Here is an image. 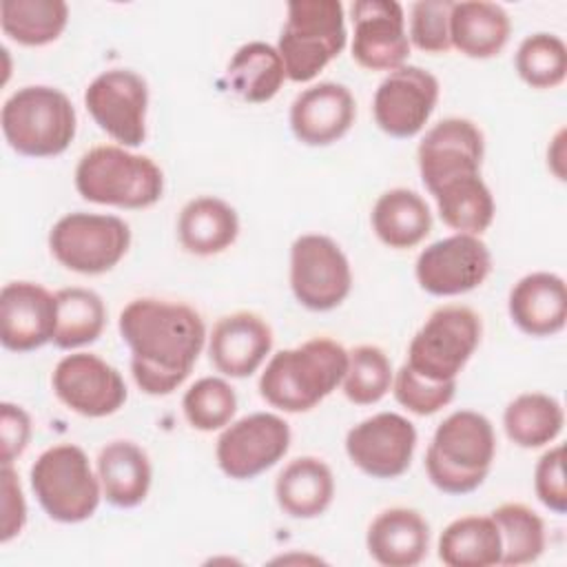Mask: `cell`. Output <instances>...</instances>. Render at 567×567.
<instances>
[{
	"label": "cell",
	"mask_w": 567,
	"mask_h": 567,
	"mask_svg": "<svg viewBox=\"0 0 567 567\" xmlns=\"http://www.w3.org/2000/svg\"><path fill=\"white\" fill-rule=\"evenodd\" d=\"M365 545L383 567H412L427 554L430 525L416 509L390 507L370 523Z\"/></svg>",
	"instance_id": "603a6c76"
},
{
	"label": "cell",
	"mask_w": 567,
	"mask_h": 567,
	"mask_svg": "<svg viewBox=\"0 0 567 567\" xmlns=\"http://www.w3.org/2000/svg\"><path fill=\"white\" fill-rule=\"evenodd\" d=\"M496 454V434L487 416L456 410L434 430L425 452V472L445 494L474 492L487 476Z\"/></svg>",
	"instance_id": "3957f363"
},
{
	"label": "cell",
	"mask_w": 567,
	"mask_h": 567,
	"mask_svg": "<svg viewBox=\"0 0 567 567\" xmlns=\"http://www.w3.org/2000/svg\"><path fill=\"white\" fill-rule=\"evenodd\" d=\"M286 80L277 47L255 40L241 44L228 62L226 82L241 100L261 104L272 100Z\"/></svg>",
	"instance_id": "f546056e"
},
{
	"label": "cell",
	"mask_w": 567,
	"mask_h": 567,
	"mask_svg": "<svg viewBox=\"0 0 567 567\" xmlns=\"http://www.w3.org/2000/svg\"><path fill=\"white\" fill-rule=\"evenodd\" d=\"M416 427L396 412H379L363 419L346 434L350 461L372 478L401 476L414 456Z\"/></svg>",
	"instance_id": "2e32d148"
},
{
	"label": "cell",
	"mask_w": 567,
	"mask_h": 567,
	"mask_svg": "<svg viewBox=\"0 0 567 567\" xmlns=\"http://www.w3.org/2000/svg\"><path fill=\"white\" fill-rule=\"evenodd\" d=\"M352 58L370 71H394L410 55L403 7L396 0H354Z\"/></svg>",
	"instance_id": "e0dca14e"
},
{
	"label": "cell",
	"mask_w": 567,
	"mask_h": 567,
	"mask_svg": "<svg viewBox=\"0 0 567 567\" xmlns=\"http://www.w3.org/2000/svg\"><path fill=\"white\" fill-rule=\"evenodd\" d=\"M492 272V252L478 235L456 233L421 250L414 264L419 286L436 297H454L478 288Z\"/></svg>",
	"instance_id": "4fadbf2b"
},
{
	"label": "cell",
	"mask_w": 567,
	"mask_h": 567,
	"mask_svg": "<svg viewBox=\"0 0 567 567\" xmlns=\"http://www.w3.org/2000/svg\"><path fill=\"white\" fill-rule=\"evenodd\" d=\"M58 321L53 343L62 350H73L93 343L106 323L102 297L91 288H62L55 292Z\"/></svg>",
	"instance_id": "836d02e7"
},
{
	"label": "cell",
	"mask_w": 567,
	"mask_h": 567,
	"mask_svg": "<svg viewBox=\"0 0 567 567\" xmlns=\"http://www.w3.org/2000/svg\"><path fill=\"white\" fill-rule=\"evenodd\" d=\"M272 330L264 317L239 310L217 319L208 341L210 363L226 377L246 379L268 357Z\"/></svg>",
	"instance_id": "44dd1931"
},
{
	"label": "cell",
	"mask_w": 567,
	"mask_h": 567,
	"mask_svg": "<svg viewBox=\"0 0 567 567\" xmlns=\"http://www.w3.org/2000/svg\"><path fill=\"white\" fill-rule=\"evenodd\" d=\"M501 532V565L534 563L545 549V523L523 503H503L489 514Z\"/></svg>",
	"instance_id": "e575fe53"
},
{
	"label": "cell",
	"mask_w": 567,
	"mask_h": 567,
	"mask_svg": "<svg viewBox=\"0 0 567 567\" xmlns=\"http://www.w3.org/2000/svg\"><path fill=\"white\" fill-rule=\"evenodd\" d=\"M182 410L186 421L199 432L221 430L237 412V394L221 377H202L195 381L184 399Z\"/></svg>",
	"instance_id": "74e56055"
},
{
	"label": "cell",
	"mask_w": 567,
	"mask_h": 567,
	"mask_svg": "<svg viewBox=\"0 0 567 567\" xmlns=\"http://www.w3.org/2000/svg\"><path fill=\"white\" fill-rule=\"evenodd\" d=\"M507 310L512 321L529 337H551L567 321V290L556 272H529L509 290Z\"/></svg>",
	"instance_id": "7402d4cb"
},
{
	"label": "cell",
	"mask_w": 567,
	"mask_h": 567,
	"mask_svg": "<svg viewBox=\"0 0 567 567\" xmlns=\"http://www.w3.org/2000/svg\"><path fill=\"white\" fill-rule=\"evenodd\" d=\"M514 64L520 80L532 89H554L567 75V47L556 33L538 31L523 38Z\"/></svg>",
	"instance_id": "d590c367"
},
{
	"label": "cell",
	"mask_w": 567,
	"mask_h": 567,
	"mask_svg": "<svg viewBox=\"0 0 567 567\" xmlns=\"http://www.w3.org/2000/svg\"><path fill=\"white\" fill-rule=\"evenodd\" d=\"M84 106L95 124L120 146H140L146 137L148 84L133 69H109L91 80Z\"/></svg>",
	"instance_id": "8fae6325"
},
{
	"label": "cell",
	"mask_w": 567,
	"mask_h": 567,
	"mask_svg": "<svg viewBox=\"0 0 567 567\" xmlns=\"http://www.w3.org/2000/svg\"><path fill=\"white\" fill-rule=\"evenodd\" d=\"M392 379V363L379 346H357L348 352V368L341 381L348 401L372 405L388 394Z\"/></svg>",
	"instance_id": "8d00e7d4"
},
{
	"label": "cell",
	"mask_w": 567,
	"mask_h": 567,
	"mask_svg": "<svg viewBox=\"0 0 567 567\" xmlns=\"http://www.w3.org/2000/svg\"><path fill=\"white\" fill-rule=\"evenodd\" d=\"M29 478L40 507L58 523L91 518L102 498V485L86 452L73 443L44 450L31 465Z\"/></svg>",
	"instance_id": "52a82bcc"
},
{
	"label": "cell",
	"mask_w": 567,
	"mask_h": 567,
	"mask_svg": "<svg viewBox=\"0 0 567 567\" xmlns=\"http://www.w3.org/2000/svg\"><path fill=\"white\" fill-rule=\"evenodd\" d=\"M392 390L403 408L419 416H430L454 399L456 381H430L403 363L392 379Z\"/></svg>",
	"instance_id": "f35d334b"
},
{
	"label": "cell",
	"mask_w": 567,
	"mask_h": 567,
	"mask_svg": "<svg viewBox=\"0 0 567 567\" xmlns=\"http://www.w3.org/2000/svg\"><path fill=\"white\" fill-rule=\"evenodd\" d=\"M501 532L492 516H461L439 538V558L450 567L501 565Z\"/></svg>",
	"instance_id": "4dcf8cb0"
},
{
	"label": "cell",
	"mask_w": 567,
	"mask_h": 567,
	"mask_svg": "<svg viewBox=\"0 0 567 567\" xmlns=\"http://www.w3.org/2000/svg\"><path fill=\"white\" fill-rule=\"evenodd\" d=\"M346 40V13L339 0L288 2L286 22L277 42L286 78L310 82L343 51Z\"/></svg>",
	"instance_id": "8992f818"
},
{
	"label": "cell",
	"mask_w": 567,
	"mask_h": 567,
	"mask_svg": "<svg viewBox=\"0 0 567 567\" xmlns=\"http://www.w3.org/2000/svg\"><path fill=\"white\" fill-rule=\"evenodd\" d=\"M439 80L414 64L390 71L374 91L372 115L392 137H412L430 120L439 102Z\"/></svg>",
	"instance_id": "9a60e30c"
},
{
	"label": "cell",
	"mask_w": 567,
	"mask_h": 567,
	"mask_svg": "<svg viewBox=\"0 0 567 567\" xmlns=\"http://www.w3.org/2000/svg\"><path fill=\"white\" fill-rule=\"evenodd\" d=\"M290 288L308 310L341 306L352 288V270L337 241L317 233L297 237L290 246Z\"/></svg>",
	"instance_id": "30bf717a"
},
{
	"label": "cell",
	"mask_w": 567,
	"mask_h": 567,
	"mask_svg": "<svg viewBox=\"0 0 567 567\" xmlns=\"http://www.w3.org/2000/svg\"><path fill=\"white\" fill-rule=\"evenodd\" d=\"M131 246V228L115 215L69 213L49 233L53 257L80 275H102L120 264Z\"/></svg>",
	"instance_id": "9c48e42d"
},
{
	"label": "cell",
	"mask_w": 567,
	"mask_h": 567,
	"mask_svg": "<svg viewBox=\"0 0 567 567\" xmlns=\"http://www.w3.org/2000/svg\"><path fill=\"white\" fill-rule=\"evenodd\" d=\"M9 146L27 157H53L75 137L78 115L69 95L55 86L29 84L13 91L0 113Z\"/></svg>",
	"instance_id": "5b68a950"
},
{
	"label": "cell",
	"mask_w": 567,
	"mask_h": 567,
	"mask_svg": "<svg viewBox=\"0 0 567 567\" xmlns=\"http://www.w3.org/2000/svg\"><path fill=\"white\" fill-rule=\"evenodd\" d=\"M69 22V4L64 0H2V31L27 47H42L60 38Z\"/></svg>",
	"instance_id": "d6a6232c"
},
{
	"label": "cell",
	"mask_w": 567,
	"mask_h": 567,
	"mask_svg": "<svg viewBox=\"0 0 567 567\" xmlns=\"http://www.w3.org/2000/svg\"><path fill=\"white\" fill-rule=\"evenodd\" d=\"M512 22L507 11L487 0H463L452 4L450 42L467 58H492L509 40Z\"/></svg>",
	"instance_id": "cb8c5ba5"
},
{
	"label": "cell",
	"mask_w": 567,
	"mask_h": 567,
	"mask_svg": "<svg viewBox=\"0 0 567 567\" xmlns=\"http://www.w3.org/2000/svg\"><path fill=\"white\" fill-rule=\"evenodd\" d=\"M31 439V416L24 408L4 401L0 405V443L2 463H13L29 445Z\"/></svg>",
	"instance_id": "7bdbcfd3"
},
{
	"label": "cell",
	"mask_w": 567,
	"mask_h": 567,
	"mask_svg": "<svg viewBox=\"0 0 567 567\" xmlns=\"http://www.w3.org/2000/svg\"><path fill=\"white\" fill-rule=\"evenodd\" d=\"M51 385L55 396L75 414L102 419L117 412L126 401L122 374L91 352H73L58 361Z\"/></svg>",
	"instance_id": "5bb4252c"
},
{
	"label": "cell",
	"mask_w": 567,
	"mask_h": 567,
	"mask_svg": "<svg viewBox=\"0 0 567 567\" xmlns=\"http://www.w3.org/2000/svg\"><path fill=\"white\" fill-rule=\"evenodd\" d=\"M485 140L481 128L467 117H445L436 122L416 148L421 179L427 190L461 175L481 173Z\"/></svg>",
	"instance_id": "ac0fdd59"
},
{
	"label": "cell",
	"mask_w": 567,
	"mask_h": 567,
	"mask_svg": "<svg viewBox=\"0 0 567 567\" xmlns=\"http://www.w3.org/2000/svg\"><path fill=\"white\" fill-rule=\"evenodd\" d=\"M239 235L237 210L213 195L190 199L177 217V237L184 250L210 257L226 250Z\"/></svg>",
	"instance_id": "484cf974"
},
{
	"label": "cell",
	"mask_w": 567,
	"mask_h": 567,
	"mask_svg": "<svg viewBox=\"0 0 567 567\" xmlns=\"http://www.w3.org/2000/svg\"><path fill=\"white\" fill-rule=\"evenodd\" d=\"M97 478L111 505L135 507L151 489L148 454L133 441H111L97 454Z\"/></svg>",
	"instance_id": "4316f807"
},
{
	"label": "cell",
	"mask_w": 567,
	"mask_h": 567,
	"mask_svg": "<svg viewBox=\"0 0 567 567\" xmlns=\"http://www.w3.org/2000/svg\"><path fill=\"white\" fill-rule=\"evenodd\" d=\"M357 115L346 84L319 82L303 89L290 104V128L308 146H328L343 137Z\"/></svg>",
	"instance_id": "ffe728a7"
},
{
	"label": "cell",
	"mask_w": 567,
	"mask_h": 567,
	"mask_svg": "<svg viewBox=\"0 0 567 567\" xmlns=\"http://www.w3.org/2000/svg\"><path fill=\"white\" fill-rule=\"evenodd\" d=\"M452 0H419L410 9V40L425 53H445L450 42Z\"/></svg>",
	"instance_id": "ab89813d"
},
{
	"label": "cell",
	"mask_w": 567,
	"mask_h": 567,
	"mask_svg": "<svg viewBox=\"0 0 567 567\" xmlns=\"http://www.w3.org/2000/svg\"><path fill=\"white\" fill-rule=\"evenodd\" d=\"M346 368L348 350L330 337H315L272 354L259 377V394L284 412H308L343 381Z\"/></svg>",
	"instance_id": "7a4b0ae2"
},
{
	"label": "cell",
	"mask_w": 567,
	"mask_h": 567,
	"mask_svg": "<svg viewBox=\"0 0 567 567\" xmlns=\"http://www.w3.org/2000/svg\"><path fill=\"white\" fill-rule=\"evenodd\" d=\"M443 224L456 233L481 235L489 228L496 206L481 173L461 175L430 190Z\"/></svg>",
	"instance_id": "f1b7e54d"
},
{
	"label": "cell",
	"mask_w": 567,
	"mask_h": 567,
	"mask_svg": "<svg viewBox=\"0 0 567 567\" xmlns=\"http://www.w3.org/2000/svg\"><path fill=\"white\" fill-rule=\"evenodd\" d=\"M372 230L396 250L421 244L432 230V213L427 202L410 188H390L372 206Z\"/></svg>",
	"instance_id": "83f0119b"
},
{
	"label": "cell",
	"mask_w": 567,
	"mask_h": 567,
	"mask_svg": "<svg viewBox=\"0 0 567 567\" xmlns=\"http://www.w3.org/2000/svg\"><path fill=\"white\" fill-rule=\"evenodd\" d=\"M58 301L44 286L9 281L0 292V341L11 352H31L53 341Z\"/></svg>",
	"instance_id": "d6986e66"
},
{
	"label": "cell",
	"mask_w": 567,
	"mask_h": 567,
	"mask_svg": "<svg viewBox=\"0 0 567 567\" xmlns=\"http://www.w3.org/2000/svg\"><path fill=\"white\" fill-rule=\"evenodd\" d=\"M75 188L93 204L148 208L162 199L164 173L148 157L117 144L86 151L75 166Z\"/></svg>",
	"instance_id": "277c9868"
},
{
	"label": "cell",
	"mask_w": 567,
	"mask_h": 567,
	"mask_svg": "<svg viewBox=\"0 0 567 567\" xmlns=\"http://www.w3.org/2000/svg\"><path fill=\"white\" fill-rule=\"evenodd\" d=\"M563 467H565V447L554 445L538 458L534 470L536 496L547 509L556 514H565L567 509V487H565Z\"/></svg>",
	"instance_id": "60d3db41"
},
{
	"label": "cell",
	"mask_w": 567,
	"mask_h": 567,
	"mask_svg": "<svg viewBox=\"0 0 567 567\" xmlns=\"http://www.w3.org/2000/svg\"><path fill=\"white\" fill-rule=\"evenodd\" d=\"M481 317L458 303L436 308L412 337L408 365L430 381H456L481 343Z\"/></svg>",
	"instance_id": "ba28073f"
},
{
	"label": "cell",
	"mask_w": 567,
	"mask_h": 567,
	"mask_svg": "<svg viewBox=\"0 0 567 567\" xmlns=\"http://www.w3.org/2000/svg\"><path fill=\"white\" fill-rule=\"evenodd\" d=\"M117 328L131 348L133 379L151 396L171 394L182 385L206 341V326L195 308L155 297L128 301Z\"/></svg>",
	"instance_id": "6da1fadb"
},
{
	"label": "cell",
	"mask_w": 567,
	"mask_h": 567,
	"mask_svg": "<svg viewBox=\"0 0 567 567\" xmlns=\"http://www.w3.org/2000/svg\"><path fill=\"white\" fill-rule=\"evenodd\" d=\"M288 447V423L272 412H252L224 427L217 439L215 456L228 478L248 481L270 470Z\"/></svg>",
	"instance_id": "7c38bea8"
},
{
	"label": "cell",
	"mask_w": 567,
	"mask_h": 567,
	"mask_svg": "<svg viewBox=\"0 0 567 567\" xmlns=\"http://www.w3.org/2000/svg\"><path fill=\"white\" fill-rule=\"evenodd\" d=\"M563 405L545 392H523L503 412L505 434L525 450L551 443L563 432Z\"/></svg>",
	"instance_id": "1f68e13d"
},
{
	"label": "cell",
	"mask_w": 567,
	"mask_h": 567,
	"mask_svg": "<svg viewBox=\"0 0 567 567\" xmlns=\"http://www.w3.org/2000/svg\"><path fill=\"white\" fill-rule=\"evenodd\" d=\"M334 496V476L317 456L292 458L277 476L275 498L290 518L321 516Z\"/></svg>",
	"instance_id": "d4e9b609"
},
{
	"label": "cell",
	"mask_w": 567,
	"mask_h": 567,
	"mask_svg": "<svg viewBox=\"0 0 567 567\" xmlns=\"http://www.w3.org/2000/svg\"><path fill=\"white\" fill-rule=\"evenodd\" d=\"M2 525H0V543H9L16 538L27 523V503L18 481V474L11 463H2Z\"/></svg>",
	"instance_id": "b9f144b4"
}]
</instances>
